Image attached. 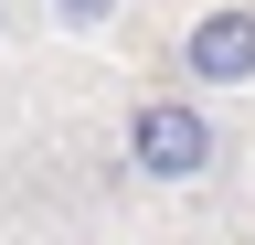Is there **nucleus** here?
<instances>
[{"instance_id": "obj_1", "label": "nucleus", "mask_w": 255, "mask_h": 245, "mask_svg": "<svg viewBox=\"0 0 255 245\" xmlns=\"http://www.w3.org/2000/svg\"><path fill=\"white\" fill-rule=\"evenodd\" d=\"M213 160H223L213 107H191V96H149V107H128V171H138V181H202Z\"/></svg>"}, {"instance_id": "obj_2", "label": "nucleus", "mask_w": 255, "mask_h": 245, "mask_svg": "<svg viewBox=\"0 0 255 245\" xmlns=\"http://www.w3.org/2000/svg\"><path fill=\"white\" fill-rule=\"evenodd\" d=\"M181 75L213 85V96H223V85H255V11H245V0H213V11L181 32Z\"/></svg>"}, {"instance_id": "obj_3", "label": "nucleus", "mask_w": 255, "mask_h": 245, "mask_svg": "<svg viewBox=\"0 0 255 245\" xmlns=\"http://www.w3.org/2000/svg\"><path fill=\"white\" fill-rule=\"evenodd\" d=\"M53 21H64V32H107V21H117V0H53Z\"/></svg>"}]
</instances>
